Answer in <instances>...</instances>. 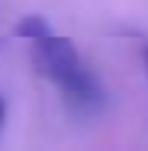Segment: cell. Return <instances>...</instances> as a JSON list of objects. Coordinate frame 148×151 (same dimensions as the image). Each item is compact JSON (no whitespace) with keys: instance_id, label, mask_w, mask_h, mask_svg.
I'll list each match as a JSON object with an SVG mask.
<instances>
[{"instance_id":"cell-1","label":"cell","mask_w":148,"mask_h":151,"mask_svg":"<svg viewBox=\"0 0 148 151\" xmlns=\"http://www.w3.org/2000/svg\"><path fill=\"white\" fill-rule=\"evenodd\" d=\"M17 34H20L24 40H30L37 70L61 91V97L67 101V108H74L81 114L101 108L104 87H101L98 77L91 74V67L81 60V54L74 50V44L67 37L51 34L44 17H24V20L17 24Z\"/></svg>"},{"instance_id":"cell-2","label":"cell","mask_w":148,"mask_h":151,"mask_svg":"<svg viewBox=\"0 0 148 151\" xmlns=\"http://www.w3.org/2000/svg\"><path fill=\"white\" fill-rule=\"evenodd\" d=\"M0 124H4V101H0Z\"/></svg>"},{"instance_id":"cell-3","label":"cell","mask_w":148,"mask_h":151,"mask_svg":"<svg viewBox=\"0 0 148 151\" xmlns=\"http://www.w3.org/2000/svg\"><path fill=\"white\" fill-rule=\"evenodd\" d=\"M145 60H148V50H145Z\"/></svg>"}]
</instances>
